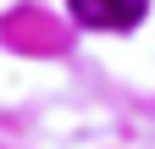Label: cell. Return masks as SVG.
<instances>
[{"label": "cell", "instance_id": "cell-1", "mask_svg": "<svg viewBox=\"0 0 155 149\" xmlns=\"http://www.w3.org/2000/svg\"><path fill=\"white\" fill-rule=\"evenodd\" d=\"M83 28H133L144 17V0H67Z\"/></svg>", "mask_w": 155, "mask_h": 149}]
</instances>
